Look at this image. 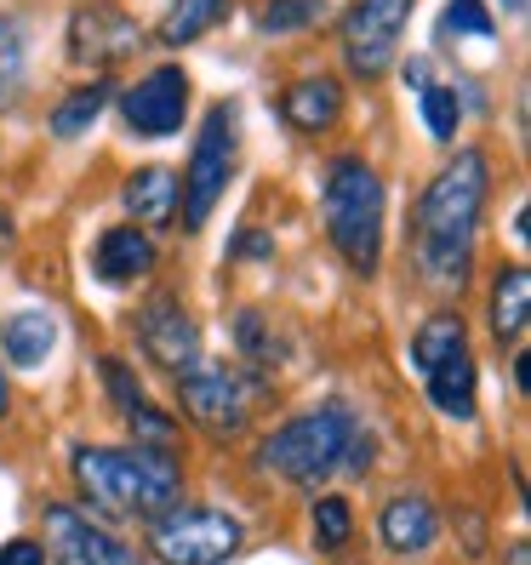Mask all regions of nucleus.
<instances>
[{
    "instance_id": "f257e3e1",
    "label": "nucleus",
    "mask_w": 531,
    "mask_h": 565,
    "mask_svg": "<svg viewBox=\"0 0 531 565\" xmlns=\"http://www.w3.org/2000/svg\"><path fill=\"white\" fill-rule=\"evenodd\" d=\"M480 206H486V154L463 149L452 166H440L435 183L417 201V269L428 286L440 291H463L475 263V228H480Z\"/></svg>"
},
{
    "instance_id": "f03ea898",
    "label": "nucleus",
    "mask_w": 531,
    "mask_h": 565,
    "mask_svg": "<svg viewBox=\"0 0 531 565\" xmlns=\"http://www.w3.org/2000/svg\"><path fill=\"white\" fill-rule=\"evenodd\" d=\"M75 480L104 514H149L155 520L166 509H178L183 469H178L172 451H155V446H138V451L81 446L75 451Z\"/></svg>"
},
{
    "instance_id": "7ed1b4c3",
    "label": "nucleus",
    "mask_w": 531,
    "mask_h": 565,
    "mask_svg": "<svg viewBox=\"0 0 531 565\" xmlns=\"http://www.w3.org/2000/svg\"><path fill=\"white\" fill-rule=\"evenodd\" d=\"M320 212H326V235L349 257V269L372 275L383 252V183L360 154H338L326 166Z\"/></svg>"
},
{
    "instance_id": "20e7f679",
    "label": "nucleus",
    "mask_w": 531,
    "mask_h": 565,
    "mask_svg": "<svg viewBox=\"0 0 531 565\" xmlns=\"http://www.w3.org/2000/svg\"><path fill=\"white\" fill-rule=\"evenodd\" d=\"M349 435H354L349 406L331 401V406H320V412H304V417L280 423L275 435L257 446V469L275 475V480H291V486H320V480L343 462Z\"/></svg>"
},
{
    "instance_id": "39448f33",
    "label": "nucleus",
    "mask_w": 531,
    "mask_h": 565,
    "mask_svg": "<svg viewBox=\"0 0 531 565\" xmlns=\"http://www.w3.org/2000/svg\"><path fill=\"white\" fill-rule=\"evenodd\" d=\"M246 531L223 509H166L149 525V554L160 565H223L235 559Z\"/></svg>"
},
{
    "instance_id": "423d86ee",
    "label": "nucleus",
    "mask_w": 531,
    "mask_h": 565,
    "mask_svg": "<svg viewBox=\"0 0 531 565\" xmlns=\"http://www.w3.org/2000/svg\"><path fill=\"white\" fill-rule=\"evenodd\" d=\"M235 104H212V115L201 120V138L183 166V228H206V217L217 212L229 172H235Z\"/></svg>"
},
{
    "instance_id": "0eeeda50",
    "label": "nucleus",
    "mask_w": 531,
    "mask_h": 565,
    "mask_svg": "<svg viewBox=\"0 0 531 565\" xmlns=\"http://www.w3.org/2000/svg\"><path fill=\"white\" fill-rule=\"evenodd\" d=\"M417 0H354L349 18H343V63L349 75L360 81H378L389 75L394 52H401V29L412 23Z\"/></svg>"
},
{
    "instance_id": "6e6552de",
    "label": "nucleus",
    "mask_w": 531,
    "mask_h": 565,
    "mask_svg": "<svg viewBox=\"0 0 531 565\" xmlns=\"http://www.w3.org/2000/svg\"><path fill=\"white\" fill-rule=\"evenodd\" d=\"M138 46H144V35H138V23H131L120 7L92 0V7L70 12V63L75 70L104 75V70H115V63H126Z\"/></svg>"
},
{
    "instance_id": "1a4fd4ad",
    "label": "nucleus",
    "mask_w": 531,
    "mask_h": 565,
    "mask_svg": "<svg viewBox=\"0 0 531 565\" xmlns=\"http://www.w3.org/2000/svg\"><path fill=\"white\" fill-rule=\"evenodd\" d=\"M178 394H183V412L201 428H212V435H241L246 428L252 388L229 365H194V372L178 377Z\"/></svg>"
},
{
    "instance_id": "9d476101",
    "label": "nucleus",
    "mask_w": 531,
    "mask_h": 565,
    "mask_svg": "<svg viewBox=\"0 0 531 565\" xmlns=\"http://www.w3.org/2000/svg\"><path fill=\"white\" fill-rule=\"evenodd\" d=\"M138 343H144V354L160 365V372H172V377H183V372L201 365V326L183 315V303H178L172 291H160V297H149V303H144Z\"/></svg>"
},
{
    "instance_id": "9b49d317",
    "label": "nucleus",
    "mask_w": 531,
    "mask_h": 565,
    "mask_svg": "<svg viewBox=\"0 0 531 565\" xmlns=\"http://www.w3.org/2000/svg\"><path fill=\"white\" fill-rule=\"evenodd\" d=\"M120 115L138 138H172V131H183V115H189V75L178 63H160L120 97Z\"/></svg>"
},
{
    "instance_id": "f8f14e48",
    "label": "nucleus",
    "mask_w": 531,
    "mask_h": 565,
    "mask_svg": "<svg viewBox=\"0 0 531 565\" xmlns=\"http://www.w3.org/2000/svg\"><path fill=\"white\" fill-rule=\"evenodd\" d=\"M41 525H46V543H52V559L57 565H144L126 543H115L109 531H97L70 503H46Z\"/></svg>"
},
{
    "instance_id": "ddd939ff",
    "label": "nucleus",
    "mask_w": 531,
    "mask_h": 565,
    "mask_svg": "<svg viewBox=\"0 0 531 565\" xmlns=\"http://www.w3.org/2000/svg\"><path fill=\"white\" fill-rule=\"evenodd\" d=\"M92 269H97V280H109V286H131V280H144V275L155 269V241L144 235L138 223H120V228H109V235L97 241Z\"/></svg>"
},
{
    "instance_id": "4468645a",
    "label": "nucleus",
    "mask_w": 531,
    "mask_h": 565,
    "mask_svg": "<svg viewBox=\"0 0 531 565\" xmlns=\"http://www.w3.org/2000/svg\"><path fill=\"white\" fill-rule=\"evenodd\" d=\"M378 537H383L389 554H423L440 537V514L428 509V497H394L378 514Z\"/></svg>"
},
{
    "instance_id": "2eb2a0df",
    "label": "nucleus",
    "mask_w": 531,
    "mask_h": 565,
    "mask_svg": "<svg viewBox=\"0 0 531 565\" xmlns=\"http://www.w3.org/2000/svg\"><path fill=\"white\" fill-rule=\"evenodd\" d=\"M280 115H286L297 131H326V126H338V120H343V86L331 81V75H304V81H291L286 97H280Z\"/></svg>"
},
{
    "instance_id": "dca6fc26",
    "label": "nucleus",
    "mask_w": 531,
    "mask_h": 565,
    "mask_svg": "<svg viewBox=\"0 0 531 565\" xmlns=\"http://www.w3.org/2000/svg\"><path fill=\"white\" fill-rule=\"evenodd\" d=\"M423 383H428V401H435L440 417H457V423L475 417V360H469V349H457L452 360H440Z\"/></svg>"
},
{
    "instance_id": "f3484780",
    "label": "nucleus",
    "mask_w": 531,
    "mask_h": 565,
    "mask_svg": "<svg viewBox=\"0 0 531 565\" xmlns=\"http://www.w3.org/2000/svg\"><path fill=\"white\" fill-rule=\"evenodd\" d=\"M0 349H7L12 365L35 372V365L57 349V320L46 309H23V315H12L7 326H0Z\"/></svg>"
},
{
    "instance_id": "a211bd4d",
    "label": "nucleus",
    "mask_w": 531,
    "mask_h": 565,
    "mask_svg": "<svg viewBox=\"0 0 531 565\" xmlns=\"http://www.w3.org/2000/svg\"><path fill=\"white\" fill-rule=\"evenodd\" d=\"M126 212L138 223H172L178 212V172L172 166H144L126 178Z\"/></svg>"
},
{
    "instance_id": "6ab92c4d",
    "label": "nucleus",
    "mask_w": 531,
    "mask_h": 565,
    "mask_svg": "<svg viewBox=\"0 0 531 565\" xmlns=\"http://www.w3.org/2000/svg\"><path fill=\"white\" fill-rule=\"evenodd\" d=\"M525 315H531V269L525 263H509V269L491 280V331L503 343H514L525 331Z\"/></svg>"
},
{
    "instance_id": "aec40b11",
    "label": "nucleus",
    "mask_w": 531,
    "mask_h": 565,
    "mask_svg": "<svg viewBox=\"0 0 531 565\" xmlns=\"http://www.w3.org/2000/svg\"><path fill=\"white\" fill-rule=\"evenodd\" d=\"M457 349H469V326H463V315H452V309H440V315H428L423 326H417V338H412V365L428 377L440 360H452Z\"/></svg>"
},
{
    "instance_id": "412c9836",
    "label": "nucleus",
    "mask_w": 531,
    "mask_h": 565,
    "mask_svg": "<svg viewBox=\"0 0 531 565\" xmlns=\"http://www.w3.org/2000/svg\"><path fill=\"white\" fill-rule=\"evenodd\" d=\"M229 0H172V12L160 18V41L166 46H189V41H201L206 29L223 18Z\"/></svg>"
},
{
    "instance_id": "4be33fe9",
    "label": "nucleus",
    "mask_w": 531,
    "mask_h": 565,
    "mask_svg": "<svg viewBox=\"0 0 531 565\" xmlns=\"http://www.w3.org/2000/svg\"><path fill=\"white\" fill-rule=\"evenodd\" d=\"M104 104H109V81L75 86V92L52 109V131H57V138H81V131H86L97 115H104Z\"/></svg>"
},
{
    "instance_id": "5701e85b",
    "label": "nucleus",
    "mask_w": 531,
    "mask_h": 565,
    "mask_svg": "<svg viewBox=\"0 0 531 565\" xmlns=\"http://www.w3.org/2000/svg\"><path fill=\"white\" fill-rule=\"evenodd\" d=\"M417 104H423V126H428V138H435V143H452V138H457V120H463L457 86L428 81V86L417 92Z\"/></svg>"
},
{
    "instance_id": "b1692460",
    "label": "nucleus",
    "mask_w": 531,
    "mask_h": 565,
    "mask_svg": "<svg viewBox=\"0 0 531 565\" xmlns=\"http://www.w3.org/2000/svg\"><path fill=\"white\" fill-rule=\"evenodd\" d=\"M29 70V35L18 18H0V104H12Z\"/></svg>"
},
{
    "instance_id": "393cba45",
    "label": "nucleus",
    "mask_w": 531,
    "mask_h": 565,
    "mask_svg": "<svg viewBox=\"0 0 531 565\" xmlns=\"http://www.w3.org/2000/svg\"><path fill=\"white\" fill-rule=\"evenodd\" d=\"M440 35H446V41H491L497 23H491V12H486V0H446Z\"/></svg>"
},
{
    "instance_id": "a878e982",
    "label": "nucleus",
    "mask_w": 531,
    "mask_h": 565,
    "mask_svg": "<svg viewBox=\"0 0 531 565\" xmlns=\"http://www.w3.org/2000/svg\"><path fill=\"white\" fill-rule=\"evenodd\" d=\"M354 537V509L343 503V497H320L315 503V543L331 554V548H343Z\"/></svg>"
},
{
    "instance_id": "bb28decb",
    "label": "nucleus",
    "mask_w": 531,
    "mask_h": 565,
    "mask_svg": "<svg viewBox=\"0 0 531 565\" xmlns=\"http://www.w3.org/2000/svg\"><path fill=\"white\" fill-rule=\"evenodd\" d=\"M320 18V0H269L257 18L263 35H291V29H309Z\"/></svg>"
},
{
    "instance_id": "cd10ccee",
    "label": "nucleus",
    "mask_w": 531,
    "mask_h": 565,
    "mask_svg": "<svg viewBox=\"0 0 531 565\" xmlns=\"http://www.w3.org/2000/svg\"><path fill=\"white\" fill-rule=\"evenodd\" d=\"M126 423H131V435H138L144 446H155V451H172V440H178V428H172V417H160L149 401L138 406V412H126Z\"/></svg>"
},
{
    "instance_id": "c85d7f7f",
    "label": "nucleus",
    "mask_w": 531,
    "mask_h": 565,
    "mask_svg": "<svg viewBox=\"0 0 531 565\" xmlns=\"http://www.w3.org/2000/svg\"><path fill=\"white\" fill-rule=\"evenodd\" d=\"M104 383H109V394H115L120 412H138V406H144V388H138V377H131L120 360H104Z\"/></svg>"
},
{
    "instance_id": "c756f323",
    "label": "nucleus",
    "mask_w": 531,
    "mask_h": 565,
    "mask_svg": "<svg viewBox=\"0 0 531 565\" xmlns=\"http://www.w3.org/2000/svg\"><path fill=\"white\" fill-rule=\"evenodd\" d=\"M235 338H241V349L252 354V360H269L275 354V343L269 338H263V320L246 309V315H235Z\"/></svg>"
},
{
    "instance_id": "7c9ffc66",
    "label": "nucleus",
    "mask_w": 531,
    "mask_h": 565,
    "mask_svg": "<svg viewBox=\"0 0 531 565\" xmlns=\"http://www.w3.org/2000/svg\"><path fill=\"white\" fill-rule=\"evenodd\" d=\"M0 565H46V548L35 537H12L0 543Z\"/></svg>"
},
{
    "instance_id": "2f4dec72",
    "label": "nucleus",
    "mask_w": 531,
    "mask_h": 565,
    "mask_svg": "<svg viewBox=\"0 0 531 565\" xmlns=\"http://www.w3.org/2000/svg\"><path fill=\"white\" fill-rule=\"evenodd\" d=\"M269 252H275V241H269V235H257V228H246V235L235 241V257H252V263H257V257H269Z\"/></svg>"
},
{
    "instance_id": "473e14b6",
    "label": "nucleus",
    "mask_w": 531,
    "mask_h": 565,
    "mask_svg": "<svg viewBox=\"0 0 531 565\" xmlns=\"http://www.w3.org/2000/svg\"><path fill=\"white\" fill-rule=\"evenodd\" d=\"M509 565H531V543H514L509 548Z\"/></svg>"
},
{
    "instance_id": "72a5a7b5",
    "label": "nucleus",
    "mask_w": 531,
    "mask_h": 565,
    "mask_svg": "<svg viewBox=\"0 0 531 565\" xmlns=\"http://www.w3.org/2000/svg\"><path fill=\"white\" fill-rule=\"evenodd\" d=\"M7 406H12V388H7V377H0V417H7Z\"/></svg>"
},
{
    "instance_id": "f704fd0d",
    "label": "nucleus",
    "mask_w": 531,
    "mask_h": 565,
    "mask_svg": "<svg viewBox=\"0 0 531 565\" xmlns=\"http://www.w3.org/2000/svg\"><path fill=\"white\" fill-rule=\"evenodd\" d=\"M503 7H509V12H514V18H520V12H525V7H531V0H503Z\"/></svg>"
}]
</instances>
